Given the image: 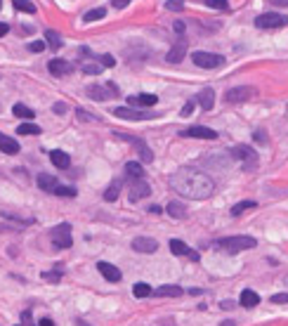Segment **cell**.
Here are the masks:
<instances>
[{"instance_id": "cell-48", "label": "cell", "mask_w": 288, "mask_h": 326, "mask_svg": "<svg viewBox=\"0 0 288 326\" xmlns=\"http://www.w3.org/2000/svg\"><path fill=\"white\" fill-rule=\"evenodd\" d=\"M52 111H54V114H59V116H62V114H66V104H64V102H57V104L52 107Z\"/></svg>"}, {"instance_id": "cell-54", "label": "cell", "mask_w": 288, "mask_h": 326, "mask_svg": "<svg viewBox=\"0 0 288 326\" xmlns=\"http://www.w3.org/2000/svg\"><path fill=\"white\" fill-rule=\"evenodd\" d=\"M149 213H154V215H161V206H151V208H149Z\"/></svg>"}, {"instance_id": "cell-11", "label": "cell", "mask_w": 288, "mask_h": 326, "mask_svg": "<svg viewBox=\"0 0 288 326\" xmlns=\"http://www.w3.org/2000/svg\"><path fill=\"white\" fill-rule=\"evenodd\" d=\"M132 251H137V253H156L159 241L151 239V236H137V239H132Z\"/></svg>"}, {"instance_id": "cell-47", "label": "cell", "mask_w": 288, "mask_h": 326, "mask_svg": "<svg viewBox=\"0 0 288 326\" xmlns=\"http://www.w3.org/2000/svg\"><path fill=\"white\" fill-rule=\"evenodd\" d=\"M192 111H194V102H187V104H184V107H182V116H192Z\"/></svg>"}, {"instance_id": "cell-45", "label": "cell", "mask_w": 288, "mask_h": 326, "mask_svg": "<svg viewBox=\"0 0 288 326\" xmlns=\"http://www.w3.org/2000/svg\"><path fill=\"white\" fill-rule=\"evenodd\" d=\"M184 29H187V24H184V21H180V19H177V21H173V31H175L180 38L184 36Z\"/></svg>"}, {"instance_id": "cell-43", "label": "cell", "mask_w": 288, "mask_h": 326, "mask_svg": "<svg viewBox=\"0 0 288 326\" xmlns=\"http://www.w3.org/2000/svg\"><path fill=\"white\" fill-rule=\"evenodd\" d=\"M45 48H48V45H45L43 40H33V43H29V50H31V52H43Z\"/></svg>"}, {"instance_id": "cell-8", "label": "cell", "mask_w": 288, "mask_h": 326, "mask_svg": "<svg viewBox=\"0 0 288 326\" xmlns=\"http://www.w3.org/2000/svg\"><path fill=\"white\" fill-rule=\"evenodd\" d=\"M255 95H257V90H255V88H251V85H239V88L227 90L224 99H227L229 104H239V102H248V99H253Z\"/></svg>"}, {"instance_id": "cell-62", "label": "cell", "mask_w": 288, "mask_h": 326, "mask_svg": "<svg viewBox=\"0 0 288 326\" xmlns=\"http://www.w3.org/2000/svg\"><path fill=\"white\" fill-rule=\"evenodd\" d=\"M0 7H2V0H0Z\"/></svg>"}, {"instance_id": "cell-22", "label": "cell", "mask_w": 288, "mask_h": 326, "mask_svg": "<svg viewBox=\"0 0 288 326\" xmlns=\"http://www.w3.org/2000/svg\"><path fill=\"white\" fill-rule=\"evenodd\" d=\"M0 151H5V154H19V142L15 137H7L5 132H0Z\"/></svg>"}, {"instance_id": "cell-14", "label": "cell", "mask_w": 288, "mask_h": 326, "mask_svg": "<svg viewBox=\"0 0 288 326\" xmlns=\"http://www.w3.org/2000/svg\"><path fill=\"white\" fill-rule=\"evenodd\" d=\"M170 251L175 255H187V258L194 260V262H198V258H201L196 251H192V248H189L184 241H180V239H170Z\"/></svg>"}, {"instance_id": "cell-5", "label": "cell", "mask_w": 288, "mask_h": 326, "mask_svg": "<svg viewBox=\"0 0 288 326\" xmlns=\"http://www.w3.org/2000/svg\"><path fill=\"white\" fill-rule=\"evenodd\" d=\"M232 159L241 161L246 170H251V168H255V163H257V154H255V149H251V147L236 145V147H232Z\"/></svg>"}, {"instance_id": "cell-13", "label": "cell", "mask_w": 288, "mask_h": 326, "mask_svg": "<svg viewBox=\"0 0 288 326\" xmlns=\"http://www.w3.org/2000/svg\"><path fill=\"white\" fill-rule=\"evenodd\" d=\"M156 102H159V97L156 95H149V92H142V95H135V97H128V107L137 109V107H156Z\"/></svg>"}, {"instance_id": "cell-29", "label": "cell", "mask_w": 288, "mask_h": 326, "mask_svg": "<svg viewBox=\"0 0 288 326\" xmlns=\"http://www.w3.org/2000/svg\"><path fill=\"white\" fill-rule=\"evenodd\" d=\"M40 132H43V130H40V126L31 123V121L19 123V126H17V135H40Z\"/></svg>"}, {"instance_id": "cell-21", "label": "cell", "mask_w": 288, "mask_h": 326, "mask_svg": "<svg viewBox=\"0 0 288 326\" xmlns=\"http://www.w3.org/2000/svg\"><path fill=\"white\" fill-rule=\"evenodd\" d=\"M241 308H246V310H251V308H257L260 305V295L255 293L253 289H246V291H241Z\"/></svg>"}, {"instance_id": "cell-28", "label": "cell", "mask_w": 288, "mask_h": 326, "mask_svg": "<svg viewBox=\"0 0 288 326\" xmlns=\"http://www.w3.org/2000/svg\"><path fill=\"white\" fill-rule=\"evenodd\" d=\"M12 114H15L17 118H24V121H31V118H36L33 109H29L26 104H15V107H12Z\"/></svg>"}, {"instance_id": "cell-40", "label": "cell", "mask_w": 288, "mask_h": 326, "mask_svg": "<svg viewBox=\"0 0 288 326\" xmlns=\"http://www.w3.org/2000/svg\"><path fill=\"white\" fill-rule=\"evenodd\" d=\"M76 116H80V121H99L95 114L90 111H85V109H76Z\"/></svg>"}, {"instance_id": "cell-36", "label": "cell", "mask_w": 288, "mask_h": 326, "mask_svg": "<svg viewBox=\"0 0 288 326\" xmlns=\"http://www.w3.org/2000/svg\"><path fill=\"white\" fill-rule=\"evenodd\" d=\"M12 2H15V7L21 10V12H29V15H33V12H36V5H33L31 0H12Z\"/></svg>"}, {"instance_id": "cell-50", "label": "cell", "mask_w": 288, "mask_h": 326, "mask_svg": "<svg viewBox=\"0 0 288 326\" xmlns=\"http://www.w3.org/2000/svg\"><path fill=\"white\" fill-rule=\"evenodd\" d=\"M38 326H54V322L50 319V317H43V319L38 322Z\"/></svg>"}, {"instance_id": "cell-33", "label": "cell", "mask_w": 288, "mask_h": 326, "mask_svg": "<svg viewBox=\"0 0 288 326\" xmlns=\"http://www.w3.org/2000/svg\"><path fill=\"white\" fill-rule=\"evenodd\" d=\"M132 293H135V298H146V295H151V293H154V289H151L149 284L140 281V284H135V286H132Z\"/></svg>"}, {"instance_id": "cell-15", "label": "cell", "mask_w": 288, "mask_h": 326, "mask_svg": "<svg viewBox=\"0 0 288 326\" xmlns=\"http://www.w3.org/2000/svg\"><path fill=\"white\" fill-rule=\"evenodd\" d=\"M97 270H99V274L107 279V281H111V284H116V281H121V270L116 267V265H111V262H97Z\"/></svg>"}, {"instance_id": "cell-59", "label": "cell", "mask_w": 288, "mask_h": 326, "mask_svg": "<svg viewBox=\"0 0 288 326\" xmlns=\"http://www.w3.org/2000/svg\"><path fill=\"white\" fill-rule=\"evenodd\" d=\"M17 326H38V324H31V322H21V324H17Z\"/></svg>"}, {"instance_id": "cell-26", "label": "cell", "mask_w": 288, "mask_h": 326, "mask_svg": "<svg viewBox=\"0 0 288 326\" xmlns=\"http://www.w3.org/2000/svg\"><path fill=\"white\" fill-rule=\"evenodd\" d=\"M36 182H38V187H40L43 192H52L54 187L59 184V182H57V178H54V175H48V173H40Z\"/></svg>"}, {"instance_id": "cell-23", "label": "cell", "mask_w": 288, "mask_h": 326, "mask_svg": "<svg viewBox=\"0 0 288 326\" xmlns=\"http://www.w3.org/2000/svg\"><path fill=\"white\" fill-rule=\"evenodd\" d=\"M88 97H92L95 102H107L109 97H111V92L107 88H102V85H88Z\"/></svg>"}, {"instance_id": "cell-24", "label": "cell", "mask_w": 288, "mask_h": 326, "mask_svg": "<svg viewBox=\"0 0 288 326\" xmlns=\"http://www.w3.org/2000/svg\"><path fill=\"white\" fill-rule=\"evenodd\" d=\"M126 175L130 178V180H142V178H144V168H142V163H137V161H128V163H126Z\"/></svg>"}, {"instance_id": "cell-17", "label": "cell", "mask_w": 288, "mask_h": 326, "mask_svg": "<svg viewBox=\"0 0 288 326\" xmlns=\"http://www.w3.org/2000/svg\"><path fill=\"white\" fill-rule=\"evenodd\" d=\"M48 71L52 76H66V73L73 71V64L66 62V59H50L48 62Z\"/></svg>"}, {"instance_id": "cell-12", "label": "cell", "mask_w": 288, "mask_h": 326, "mask_svg": "<svg viewBox=\"0 0 288 326\" xmlns=\"http://www.w3.org/2000/svg\"><path fill=\"white\" fill-rule=\"evenodd\" d=\"M128 194H130V201H140V199H144V196H149V194H151V187L144 182V178H142V180H132V182H130Z\"/></svg>"}, {"instance_id": "cell-6", "label": "cell", "mask_w": 288, "mask_h": 326, "mask_svg": "<svg viewBox=\"0 0 288 326\" xmlns=\"http://www.w3.org/2000/svg\"><path fill=\"white\" fill-rule=\"evenodd\" d=\"M52 244L57 248H71L73 236H71V225L69 222H62L52 229Z\"/></svg>"}, {"instance_id": "cell-52", "label": "cell", "mask_w": 288, "mask_h": 326, "mask_svg": "<svg viewBox=\"0 0 288 326\" xmlns=\"http://www.w3.org/2000/svg\"><path fill=\"white\" fill-rule=\"evenodd\" d=\"M7 31H10V24H5V21H0V38L5 36Z\"/></svg>"}, {"instance_id": "cell-41", "label": "cell", "mask_w": 288, "mask_h": 326, "mask_svg": "<svg viewBox=\"0 0 288 326\" xmlns=\"http://www.w3.org/2000/svg\"><path fill=\"white\" fill-rule=\"evenodd\" d=\"M272 303H274V305H286L288 293H274V295H272Z\"/></svg>"}, {"instance_id": "cell-58", "label": "cell", "mask_w": 288, "mask_h": 326, "mask_svg": "<svg viewBox=\"0 0 288 326\" xmlns=\"http://www.w3.org/2000/svg\"><path fill=\"white\" fill-rule=\"evenodd\" d=\"M220 326H236V324H234V322H232V319H229V322H222V324H220Z\"/></svg>"}, {"instance_id": "cell-34", "label": "cell", "mask_w": 288, "mask_h": 326, "mask_svg": "<svg viewBox=\"0 0 288 326\" xmlns=\"http://www.w3.org/2000/svg\"><path fill=\"white\" fill-rule=\"evenodd\" d=\"M251 208H257V203H255V201H241V203H236L234 208H232V215L239 217L243 211H251Z\"/></svg>"}, {"instance_id": "cell-19", "label": "cell", "mask_w": 288, "mask_h": 326, "mask_svg": "<svg viewBox=\"0 0 288 326\" xmlns=\"http://www.w3.org/2000/svg\"><path fill=\"white\" fill-rule=\"evenodd\" d=\"M50 161H52V165H57L59 170H66V168L71 165L69 154H66V151H62V149H54V151H50Z\"/></svg>"}, {"instance_id": "cell-61", "label": "cell", "mask_w": 288, "mask_h": 326, "mask_svg": "<svg viewBox=\"0 0 288 326\" xmlns=\"http://www.w3.org/2000/svg\"><path fill=\"white\" fill-rule=\"evenodd\" d=\"M286 286H288V277H286Z\"/></svg>"}, {"instance_id": "cell-57", "label": "cell", "mask_w": 288, "mask_h": 326, "mask_svg": "<svg viewBox=\"0 0 288 326\" xmlns=\"http://www.w3.org/2000/svg\"><path fill=\"white\" fill-rule=\"evenodd\" d=\"M189 293H192V295H201V293H203V289H189Z\"/></svg>"}, {"instance_id": "cell-32", "label": "cell", "mask_w": 288, "mask_h": 326, "mask_svg": "<svg viewBox=\"0 0 288 326\" xmlns=\"http://www.w3.org/2000/svg\"><path fill=\"white\" fill-rule=\"evenodd\" d=\"M104 17H107V10H104V7H95V10H90V12L83 15V21L90 24V21H97V19H104Z\"/></svg>"}, {"instance_id": "cell-46", "label": "cell", "mask_w": 288, "mask_h": 326, "mask_svg": "<svg viewBox=\"0 0 288 326\" xmlns=\"http://www.w3.org/2000/svg\"><path fill=\"white\" fill-rule=\"evenodd\" d=\"M43 279L45 281H59L62 279V272H43Z\"/></svg>"}, {"instance_id": "cell-60", "label": "cell", "mask_w": 288, "mask_h": 326, "mask_svg": "<svg viewBox=\"0 0 288 326\" xmlns=\"http://www.w3.org/2000/svg\"><path fill=\"white\" fill-rule=\"evenodd\" d=\"M78 326H88V324H83V322H78Z\"/></svg>"}, {"instance_id": "cell-3", "label": "cell", "mask_w": 288, "mask_h": 326, "mask_svg": "<svg viewBox=\"0 0 288 326\" xmlns=\"http://www.w3.org/2000/svg\"><path fill=\"white\" fill-rule=\"evenodd\" d=\"M288 24L286 15H279V12H265V15H257L255 17V26L257 29H284Z\"/></svg>"}, {"instance_id": "cell-44", "label": "cell", "mask_w": 288, "mask_h": 326, "mask_svg": "<svg viewBox=\"0 0 288 326\" xmlns=\"http://www.w3.org/2000/svg\"><path fill=\"white\" fill-rule=\"evenodd\" d=\"M99 62H102V66H107V69L116 66V59H113L111 54H102V57H99Z\"/></svg>"}, {"instance_id": "cell-55", "label": "cell", "mask_w": 288, "mask_h": 326, "mask_svg": "<svg viewBox=\"0 0 288 326\" xmlns=\"http://www.w3.org/2000/svg\"><path fill=\"white\" fill-rule=\"evenodd\" d=\"M272 5H284V7H288V0H270Z\"/></svg>"}, {"instance_id": "cell-38", "label": "cell", "mask_w": 288, "mask_h": 326, "mask_svg": "<svg viewBox=\"0 0 288 326\" xmlns=\"http://www.w3.org/2000/svg\"><path fill=\"white\" fill-rule=\"evenodd\" d=\"M206 5L213 10H229V0H206Z\"/></svg>"}, {"instance_id": "cell-35", "label": "cell", "mask_w": 288, "mask_h": 326, "mask_svg": "<svg viewBox=\"0 0 288 326\" xmlns=\"http://www.w3.org/2000/svg\"><path fill=\"white\" fill-rule=\"evenodd\" d=\"M52 194H57V196H66V199H73L76 196V189L73 187H64V184H57L52 189Z\"/></svg>"}, {"instance_id": "cell-4", "label": "cell", "mask_w": 288, "mask_h": 326, "mask_svg": "<svg viewBox=\"0 0 288 326\" xmlns=\"http://www.w3.org/2000/svg\"><path fill=\"white\" fill-rule=\"evenodd\" d=\"M192 62L201 66V69H217V66H222L224 64V57L222 54H215V52H203V50H198V52L192 54Z\"/></svg>"}, {"instance_id": "cell-16", "label": "cell", "mask_w": 288, "mask_h": 326, "mask_svg": "<svg viewBox=\"0 0 288 326\" xmlns=\"http://www.w3.org/2000/svg\"><path fill=\"white\" fill-rule=\"evenodd\" d=\"M184 54H187V43H184V38H180V40L170 48V52L165 54V62H170V64H180L182 59H184Z\"/></svg>"}, {"instance_id": "cell-56", "label": "cell", "mask_w": 288, "mask_h": 326, "mask_svg": "<svg viewBox=\"0 0 288 326\" xmlns=\"http://www.w3.org/2000/svg\"><path fill=\"white\" fill-rule=\"evenodd\" d=\"M80 54H83V57H90V48H80Z\"/></svg>"}, {"instance_id": "cell-9", "label": "cell", "mask_w": 288, "mask_h": 326, "mask_svg": "<svg viewBox=\"0 0 288 326\" xmlns=\"http://www.w3.org/2000/svg\"><path fill=\"white\" fill-rule=\"evenodd\" d=\"M113 116L126 118V121H146V118H156V116L149 114V111H140V109H132V107H116L113 109Z\"/></svg>"}, {"instance_id": "cell-7", "label": "cell", "mask_w": 288, "mask_h": 326, "mask_svg": "<svg viewBox=\"0 0 288 326\" xmlns=\"http://www.w3.org/2000/svg\"><path fill=\"white\" fill-rule=\"evenodd\" d=\"M116 137H121V140H126V142H130V145L135 147V149H137V154H140V159H142L144 163L154 161V151L146 147V142H144V140L135 137V135H128V132H116Z\"/></svg>"}, {"instance_id": "cell-20", "label": "cell", "mask_w": 288, "mask_h": 326, "mask_svg": "<svg viewBox=\"0 0 288 326\" xmlns=\"http://www.w3.org/2000/svg\"><path fill=\"white\" fill-rule=\"evenodd\" d=\"M154 293L161 295V298H180V295H184V289H182V286H175V284H163V286H159Z\"/></svg>"}, {"instance_id": "cell-37", "label": "cell", "mask_w": 288, "mask_h": 326, "mask_svg": "<svg viewBox=\"0 0 288 326\" xmlns=\"http://www.w3.org/2000/svg\"><path fill=\"white\" fill-rule=\"evenodd\" d=\"M165 10H170V12H182V10H184V0H165Z\"/></svg>"}, {"instance_id": "cell-30", "label": "cell", "mask_w": 288, "mask_h": 326, "mask_svg": "<svg viewBox=\"0 0 288 326\" xmlns=\"http://www.w3.org/2000/svg\"><path fill=\"white\" fill-rule=\"evenodd\" d=\"M45 40H48L45 45H50V48H54V50H59V48L64 45V43H62V36H59L57 31H52V29L45 31Z\"/></svg>"}, {"instance_id": "cell-27", "label": "cell", "mask_w": 288, "mask_h": 326, "mask_svg": "<svg viewBox=\"0 0 288 326\" xmlns=\"http://www.w3.org/2000/svg\"><path fill=\"white\" fill-rule=\"evenodd\" d=\"M0 215L5 217V220H10V222H15V225H19V227H29V225L36 222V217H21L17 213H7V211H2Z\"/></svg>"}, {"instance_id": "cell-1", "label": "cell", "mask_w": 288, "mask_h": 326, "mask_svg": "<svg viewBox=\"0 0 288 326\" xmlns=\"http://www.w3.org/2000/svg\"><path fill=\"white\" fill-rule=\"evenodd\" d=\"M170 187L184 196V199H192V201H201V199H208L213 192H215V182L210 175H206L203 170L198 168H192V165H184L180 170H175L170 175Z\"/></svg>"}, {"instance_id": "cell-51", "label": "cell", "mask_w": 288, "mask_h": 326, "mask_svg": "<svg viewBox=\"0 0 288 326\" xmlns=\"http://www.w3.org/2000/svg\"><path fill=\"white\" fill-rule=\"evenodd\" d=\"M0 232H19V229L12 225H0Z\"/></svg>"}, {"instance_id": "cell-49", "label": "cell", "mask_w": 288, "mask_h": 326, "mask_svg": "<svg viewBox=\"0 0 288 326\" xmlns=\"http://www.w3.org/2000/svg\"><path fill=\"white\" fill-rule=\"evenodd\" d=\"M130 2H132V0H111V5H113V7H118V10H123V7L130 5Z\"/></svg>"}, {"instance_id": "cell-31", "label": "cell", "mask_w": 288, "mask_h": 326, "mask_svg": "<svg viewBox=\"0 0 288 326\" xmlns=\"http://www.w3.org/2000/svg\"><path fill=\"white\" fill-rule=\"evenodd\" d=\"M118 194H121V180H113L107 187V192H104V201H116Z\"/></svg>"}, {"instance_id": "cell-2", "label": "cell", "mask_w": 288, "mask_h": 326, "mask_svg": "<svg viewBox=\"0 0 288 326\" xmlns=\"http://www.w3.org/2000/svg\"><path fill=\"white\" fill-rule=\"evenodd\" d=\"M217 248L227 251V253H241V251H251L257 246V241L253 236H246V234H239V236H222L215 241Z\"/></svg>"}, {"instance_id": "cell-53", "label": "cell", "mask_w": 288, "mask_h": 326, "mask_svg": "<svg viewBox=\"0 0 288 326\" xmlns=\"http://www.w3.org/2000/svg\"><path fill=\"white\" fill-rule=\"evenodd\" d=\"M220 308H222V310H232V308H234V303H232V300H222V303H220Z\"/></svg>"}, {"instance_id": "cell-42", "label": "cell", "mask_w": 288, "mask_h": 326, "mask_svg": "<svg viewBox=\"0 0 288 326\" xmlns=\"http://www.w3.org/2000/svg\"><path fill=\"white\" fill-rule=\"evenodd\" d=\"M253 140L260 142V145H267V132H265V130H255V132H253Z\"/></svg>"}, {"instance_id": "cell-18", "label": "cell", "mask_w": 288, "mask_h": 326, "mask_svg": "<svg viewBox=\"0 0 288 326\" xmlns=\"http://www.w3.org/2000/svg\"><path fill=\"white\" fill-rule=\"evenodd\" d=\"M196 102L203 111H210V109L215 107V90H213V88H203V90L196 95Z\"/></svg>"}, {"instance_id": "cell-10", "label": "cell", "mask_w": 288, "mask_h": 326, "mask_svg": "<svg viewBox=\"0 0 288 326\" xmlns=\"http://www.w3.org/2000/svg\"><path fill=\"white\" fill-rule=\"evenodd\" d=\"M180 137H194V140H217V132L206 126H192L187 130H180Z\"/></svg>"}, {"instance_id": "cell-25", "label": "cell", "mask_w": 288, "mask_h": 326, "mask_svg": "<svg viewBox=\"0 0 288 326\" xmlns=\"http://www.w3.org/2000/svg\"><path fill=\"white\" fill-rule=\"evenodd\" d=\"M165 211H168V215L175 217V220L187 217V208H184V203H180V201H170V203L165 206Z\"/></svg>"}, {"instance_id": "cell-39", "label": "cell", "mask_w": 288, "mask_h": 326, "mask_svg": "<svg viewBox=\"0 0 288 326\" xmlns=\"http://www.w3.org/2000/svg\"><path fill=\"white\" fill-rule=\"evenodd\" d=\"M102 71V64H83V73L85 76H97Z\"/></svg>"}]
</instances>
